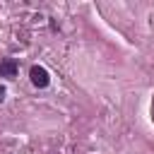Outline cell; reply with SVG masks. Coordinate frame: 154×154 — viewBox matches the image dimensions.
I'll return each instance as SVG.
<instances>
[{
	"label": "cell",
	"instance_id": "cell-1",
	"mask_svg": "<svg viewBox=\"0 0 154 154\" xmlns=\"http://www.w3.org/2000/svg\"><path fill=\"white\" fill-rule=\"evenodd\" d=\"M29 77H31V82H34L36 87H48V82H51V77H48L46 67H41V65H34V67H31V72H29Z\"/></svg>",
	"mask_w": 154,
	"mask_h": 154
},
{
	"label": "cell",
	"instance_id": "cell-2",
	"mask_svg": "<svg viewBox=\"0 0 154 154\" xmlns=\"http://www.w3.org/2000/svg\"><path fill=\"white\" fill-rule=\"evenodd\" d=\"M14 72H17V63L14 60L0 63V77H14Z\"/></svg>",
	"mask_w": 154,
	"mask_h": 154
},
{
	"label": "cell",
	"instance_id": "cell-3",
	"mask_svg": "<svg viewBox=\"0 0 154 154\" xmlns=\"http://www.w3.org/2000/svg\"><path fill=\"white\" fill-rule=\"evenodd\" d=\"M2 99H5V89L0 87V101H2Z\"/></svg>",
	"mask_w": 154,
	"mask_h": 154
}]
</instances>
